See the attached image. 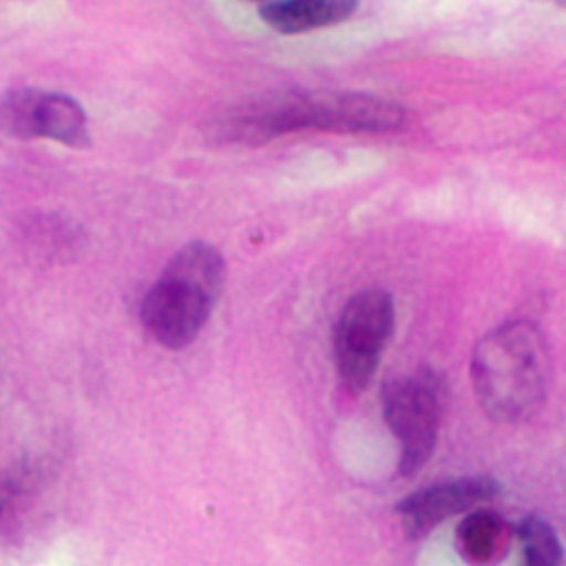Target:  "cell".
Wrapping results in <instances>:
<instances>
[{
  "label": "cell",
  "instance_id": "cell-3",
  "mask_svg": "<svg viewBox=\"0 0 566 566\" xmlns=\"http://www.w3.org/2000/svg\"><path fill=\"white\" fill-rule=\"evenodd\" d=\"M444 400V381L429 368L391 379L382 388V417L400 441L398 471L405 479H413L434 454Z\"/></svg>",
  "mask_w": 566,
  "mask_h": 566
},
{
  "label": "cell",
  "instance_id": "cell-8",
  "mask_svg": "<svg viewBox=\"0 0 566 566\" xmlns=\"http://www.w3.org/2000/svg\"><path fill=\"white\" fill-rule=\"evenodd\" d=\"M514 537L507 518L492 511H474L458 526L457 548L470 566H496L509 555Z\"/></svg>",
  "mask_w": 566,
  "mask_h": 566
},
{
  "label": "cell",
  "instance_id": "cell-5",
  "mask_svg": "<svg viewBox=\"0 0 566 566\" xmlns=\"http://www.w3.org/2000/svg\"><path fill=\"white\" fill-rule=\"evenodd\" d=\"M298 113L302 129L334 133L394 132L405 119L400 104L363 93L300 91Z\"/></svg>",
  "mask_w": 566,
  "mask_h": 566
},
{
  "label": "cell",
  "instance_id": "cell-2",
  "mask_svg": "<svg viewBox=\"0 0 566 566\" xmlns=\"http://www.w3.org/2000/svg\"><path fill=\"white\" fill-rule=\"evenodd\" d=\"M224 281L223 254L205 240H192L167 262L145 294L142 324L166 349H186L210 321Z\"/></svg>",
  "mask_w": 566,
  "mask_h": 566
},
{
  "label": "cell",
  "instance_id": "cell-7",
  "mask_svg": "<svg viewBox=\"0 0 566 566\" xmlns=\"http://www.w3.org/2000/svg\"><path fill=\"white\" fill-rule=\"evenodd\" d=\"M357 6L354 0H274L259 6V15L277 33L300 34L346 21Z\"/></svg>",
  "mask_w": 566,
  "mask_h": 566
},
{
  "label": "cell",
  "instance_id": "cell-9",
  "mask_svg": "<svg viewBox=\"0 0 566 566\" xmlns=\"http://www.w3.org/2000/svg\"><path fill=\"white\" fill-rule=\"evenodd\" d=\"M34 138L59 142L66 147H87L91 144L87 113L74 97L41 88L34 113Z\"/></svg>",
  "mask_w": 566,
  "mask_h": 566
},
{
  "label": "cell",
  "instance_id": "cell-4",
  "mask_svg": "<svg viewBox=\"0 0 566 566\" xmlns=\"http://www.w3.org/2000/svg\"><path fill=\"white\" fill-rule=\"evenodd\" d=\"M395 300L381 287L359 291L346 303L334 331L335 365L343 387L359 395L371 385L395 331Z\"/></svg>",
  "mask_w": 566,
  "mask_h": 566
},
{
  "label": "cell",
  "instance_id": "cell-12",
  "mask_svg": "<svg viewBox=\"0 0 566 566\" xmlns=\"http://www.w3.org/2000/svg\"><path fill=\"white\" fill-rule=\"evenodd\" d=\"M28 482H30V473L28 470L6 471L0 473V517L8 511L9 505L18 499L27 489Z\"/></svg>",
  "mask_w": 566,
  "mask_h": 566
},
{
  "label": "cell",
  "instance_id": "cell-1",
  "mask_svg": "<svg viewBox=\"0 0 566 566\" xmlns=\"http://www.w3.org/2000/svg\"><path fill=\"white\" fill-rule=\"evenodd\" d=\"M471 385L493 422L521 426L543 410L552 381V356L533 322L512 321L480 338L470 363Z\"/></svg>",
  "mask_w": 566,
  "mask_h": 566
},
{
  "label": "cell",
  "instance_id": "cell-11",
  "mask_svg": "<svg viewBox=\"0 0 566 566\" xmlns=\"http://www.w3.org/2000/svg\"><path fill=\"white\" fill-rule=\"evenodd\" d=\"M41 88H9L0 94V133L21 140L34 138V113Z\"/></svg>",
  "mask_w": 566,
  "mask_h": 566
},
{
  "label": "cell",
  "instance_id": "cell-10",
  "mask_svg": "<svg viewBox=\"0 0 566 566\" xmlns=\"http://www.w3.org/2000/svg\"><path fill=\"white\" fill-rule=\"evenodd\" d=\"M515 537L523 549L521 566L562 565V543L556 531L537 515H527L514 527Z\"/></svg>",
  "mask_w": 566,
  "mask_h": 566
},
{
  "label": "cell",
  "instance_id": "cell-6",
  "mask_svg": "<svg viewBox=\"0 0 566 566\" xmlns=\"http://www.w3.org/2000/svg\"><path fill=\"white\" fill-rule=\"evenodd\" d=\"M499 492L501 483L492 476H467L436 483L405 496L397 505V514L407 537L422 539L449 518L492 501Z\"/></svg>",
  "mask_w": 566,
  "mask_h": 566
}]
</instances>
